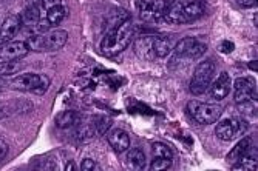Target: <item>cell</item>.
<instances>
[{
    "label": "cell",
    "instance_id": "cell-1",
    "mask_svg": "<svg viewBox=\"0 0 258 171\" xmlns=\"http://www.w3.org/2000/svg\"><path fill=\"white\" fill-rule=\"evenodd\" d=\"M135 36V25L133 22L127 17L121 20L118 25H114L102 39L101 42V53L107 57L116 56L122 53L130 45Z\"/></svg>",
    "mask_w": 258,
    "mask_h": 171
},
{
    "label": "cell",
    "instance_id": "cell-2",
    "mask_svg": "<svg viewBox=\"0 0 258 171\" xmlns=\"http://www.w3.org/2000/svg\"><path fill=\"white\" fill-rule=\"evenodd\" d=\"M172 51V43L166 37L143 36L135 42V54L143 60H153L169 56Z\"/></svg>",
    "mask_w": 258,
    "mask_h": 171
},
{
    "label": "cell",
    "instance_id": "cell-3",
    "mask_svg": "<svg viewBox=\"0 0 258 171\" xmlns=\"http://www.w3.org/2000/svg\"><path fill=\"white\" fill-rule=\"evenodd\" d=\"M206 11L204 2L201 0H192V2H170L164 20L172 25H182V23H190L200 19Z\"/></svg>",
    "mask_w": 258,
    "mask_h": 171
},
{
    "label": "cell",
    "instance_id": "cell-4",
    "mask_svg": "<svg viewBox=\"0 0 258 171\" xmlns=\"http://www.w3.org/2000/svg\"><path fill=\"white\" fill-rule=\"evenodd\" d=\"M68 33L63 30H56L43 34H31L28 37V48L33 51H57L67 43Z\"/></svg>",
    "mask_w": 258,
    "mask_h": 171
},
{
    "label": "cell",
    "instance_id": "cell-5",
    "mask_svg": "<svg viewBox=\"0 0 258 171\" xmlns=\"http://www.w3.org/2000/svg\"><path fill=\"white\" fill-rule=\"evenodd\" d=\"M50 77L45 74H36V72H30V74H22L17 76L10 82V87L19 91H28L37 96H42L48 91L50 88Z\"/></svg>",
    "mask_w": 258,
    "mask_h": 171
},
{
    "label": "cell",
    "instance_id": "cell-6",
    "mask_svg": "<svg viewBox=\"0 0 258 171\" xmlns=\"http://www.w3.org/2000/svg\"><path fill=\"white\" fill-rule=\"evenodd\" d=\"M214 74H215L214 60L207 59V60L201 62L194 71V76H192V80H190V93L194 96L204 94L209 90L210 83H212Z\"/></svg>",
    "mask_w": 258,
    "mask_h": 171
},
{
    "label": "cell",
    "instance_id": "cell-7",
    "mask_svg": "<svg viewBox=\"0 0 258 171\" xmlns=\"http://www.w3.org/2000/svg\"><path fill=\"white\" fill-rule=\"evenodd\" d=\"M207 50V45L197 37H184L179 40L173 50L172 62L178 60H194L201 57Z\"/></svg>",
    "mask_w": 258,
    "mask_h": 171
},
{
    "label": "cell",
    "instance_id": "cell-8",
    "mask_svg": "<svg viewBox=\"0 0 258 171\" xmlns=\"http://www.w3.org/2000/svg\"><path fill=\"white\" fill-rule=\"evenodd\" d=\"M187 113H189L198 122V124L210 125V124L218 122V119L223 114V110L220 105L192 101V102H189V105H187Z\"/></svg>",
    "mask_w": 258,
    "mask_h": 171
},
{
    "label": "cell",
    "instance_id": "cell-9",
    "mask_svg": "<svg viewBox=\"0 0 258 171\" xmlns=\"http://www.w3.org/2000/svg\"><path fill=\"white\" fill-rule=\"evenodd\" d=\"M247 130V122L241 117H227L221 122H218L215 127V134L223 142L235 140L240 136H243Z\"/></svg>",
    "mask_w": 258,
    "mask_h": 171
},
{
    "label": "cell",
    "instance_id": "cell-10",
    "mask_svg": "<svg viewBox=\"0 0 258 171\" xmlns=\"http://www.w3.org/2000/svg\"><path fill=\"white\" fill-rule=\"evenodd\" d=\"M169 0H143L139 2V13L141 17L149 22H159L164 20L166 11L169 8Z\"/></svg>",
    "mask_w": 258,
    "mask_h": 171
},
{
    "label": "cell",
    "instance_id": "cell-11",
    "mask_svg": "<svg viewBox=\"0 0 258 171\" xmlns=\"http://www.w3.org/2000/svg\"><path fill=\"white\" fill-rule=\"evenodd\" d=\"M30 53L27 42L10 40L0 45V62L4 60H20Z\"/></svg>",
    "mask_w": 258,
    "mask_h": 171
},
{
    "label": "cell",
    "instance_id": "cell-12",
    "mask_svg": "<svg viewBox=\"0 0 258 171\" xmlns=\"http://www.w3.org/2000/svg\"><path fill=\"white\" fill-rule=\"evenodd\" d=\"M233 90H235V101L238 104L250 102L256 97V88L255 82L249 77H240L233 83Z\"/></svg>",
    "mask_w": 258,
    "mask_h": 171
},
{
    "label": "cell",
    "instance_id": "cell-13",
    "mask_svg": "<svg viewBox=\"0 0 258 171\" xmlns=\"http://www.w3.org/2000/svg\"><path fill=\"white\" fill-rule=\"evenodd\" d=\"M107 140L111 148L118 154L125 153L130 148V137L127 131L121 128H111L110 131H107Z\"/></svg>",
    "mask_w": 258,
    "mask_h": 171
},
{
    "label": "cell",
    "instance_id": "cell-14",
    "mask_svg": "<svg viewBox=\"0 0 258 171\" xmlns=\"http://www.w3.org/2000/svg\"><path fill=\"white\" fill-rule=\"evenodd\" d=\"M22 28V22H20V16L19 14H13L8 16L2 25V30H0V45L7 43L10 40H13L16 37V34L20 31Z\"/></svg>",
    "mask_w": 258,
    "mask_h": 171
},
{
    "label": "cell",
    "instance_id": "cell-15",
    "mask_svg": "<svg viewBox=\"0 0 258 171\" xmlns=\"http://www.w3.org/2000/svg\"><path fill=\"white\" fill-rule=\"evenodd\" d=\"M210 97H214L217 101L226 99V96L230 91V77L227 72H220L218 77L214 83H210Z\"/></svg>",
    "mask_w": 258,
    "mask_h": 171
},
{
    "label": "cell",
    "instance_id": "cell-16",
    "mask_svg": "<svg viewBox=\"0 0 258 171\" xmlns=\"http://www.w3.org/2000/svg\"><path fill=\"white\" fill-rule=\"evenodd\" d=\"M42 13V5L39 4V0H34V2L23 10V13L20 14V22H22V25L23 27H27L30 31L36 27V23L42 19L40 16Z\"/></svg>",
    "mask_w": 258,
    "mask_h": 171
},
{
    "label": "cell",
    "instance_id": "cell-17",
    "mask_svg": "<svg viewBox=\"0 0 258 171\" xmlns=\"http://www.w3.org/2000/svg\"><path fill=\"white\" fill-rule=\"evenodd\" d=\"M250 146H252V139L250 137H243L241 140H238V143L229 151L227 162H230V163L238 162L241 157H244L250 151Z\"/></svg>",
    "mask_w": 258,
    "mask_h": 171
},
{
    "label": "cell",
    "instance_id": "cell-18",
    "mask_svg": "<svg viewBox=\"0 0 258 171\" xmlns=\"http://www.w3.org/2000/svg\"><path fill=\"white\" fill-rule=\"evenodd\" d=\"M146 154L141 148H132V150H127V159H125V165L130 168V169H144L146 168Z\"/></svg>",
    "mask_w": 258,
    "mask_h": 171
},
{
    "label": "cell",
    "instance_id": "cell-19",
    "mask_svg": "<svg viewBox=\"0 0 258 171\" xmlns=\"http://www.w3.org/2000/svg\"><path fill=\"white\" fill-rule=\"evenodd\" d=\"M81 124V116L76 111H62L56 116V125L60 130L73 128Z\"/></svg>",
    "mask_w": 258,
    "mask_h": 171
},
{
    "label": "cell",
    "instance_id": "cell-20",
    "mask_svg": "<svg viewBox=\"0 0 258 171\" xmlns=\"http://www.w3.org/2000/svg\"><path fill=\"white\" fill-rule=\"evenodd\" d=\"M22 69H23V63H20L19 60H4L0 62V77L14 76Z\"/></svg>",
    "mask_w": 258,
    "mask_h": 171
},
{
    "label": "cell",
    "instance_id": "cell-21",
    "mask_svg": "<svg viewBox=\"0 0 258 171\" xmlns=\"http://www.w3.org/2000/svg\"><path fill=\"white\" fill-rule=\"evenodd\" d=\"M65 17H67V8L63 5H57V7L46 10V16H45L46 22H48L51 27L60 23Z\"/></svg>",
    "mask_w": 258,
    "mask_h": 171
},
{
    "label": "cell",
    "instance_id": "cell-22",
    "mask_svg": "<svg viewBox=\"0 0 258 171\" xmlns=\"http://www.w3.org/2000/svg\"><path fill=\"white\" fill-rule=\"evenodd\" d=\"M232 169H240V171H255L256 169V154H255V151L250 154V151L244 156V157H241L238 162H235L232 165Z\"/></svg>",
    "mask_w": 258,
    "mask_h": 171
},
{
    "label": "cell",
    "instance_id": "cell-23",
    "mask_svg": "<svg viewBox=\"0 0 258 171\" xmlns=\"http://www.w3.org/2000/svg\"><path fill=\"white\" fill-rule=\"evenodd\" d=\"M152 151H153V156L155 157H164V159H173V151L169 148L166 143H161V142H156L153 143L152 146Z\"/></svg>",
    "mask_w": 258,
    "mask_h": 171
},
{
    "label": "cell",
    "instance_id": "cell-24",
    "mask_svg": "<svg viewBox=\"0 0 258 171\" xmlns=\"http://www.w3.org/2000/svg\"><path fill=\"white\" fill-rule=\"evenodd\" d=\"M81 125V124H79ZM95 125H81L79 127V130H78V139L79 140H82V142H85V140H90L93 136H95Z\"/></svg>",
    "mask_w": 258,
    "mask_h": 171
},
{
    "label": "cell",
    "instance_id": "cell-25",
    "mask_svg": "<svg viewBox=\"0 0 258 171\" xmlns=\"http://www.w3.org/2000/svg\"><path fill=\"white\" fill-rule=\"evenodd\" d=\"M172 166V159H164V157H155V160L150 165V169L161 171V169H169Z\"/></svg>",
    "mask_w": 258,
    "mask_h": 171
},
{
    "label": "cell",
    "instance_id": "cell-26",
    "mask_svg": "<svg viewBox=\"0 0 258 171\" xmlns=\"http://www.w3.org/2000/svg\"><path fill=\"white\" fill-rule=\"evenodd\" d=\"M110 119L108 117H99L98 119V124H93V125H95V130L98 131V133H101V134H105L107 133V130L110 128Z\"/></svg>",
    "mask_w": 258,
    "mask_h": 171
},
{
    "label": "cell",
    "instance_id": "cell-27",
    "mask_svg": "<svg viewBox=\"0 0 258 171\" xmlns=\"http://www.w3.org/2000/svg\"><path fill=\"white\" fill-rule=\"evenodd\" d=\"M81 169L82 171H99L101 166L93 160V159H84L82 160V165H81Z\"/></svg>",
    "mask_w": 258,
    "mask_h": 171
},
{
    "label": "cell",
    "instance_id": "cell-28",
    "mask_svg": "<svg viewBox=\"0 0 258 171\" xmlns=\"http://www.w3.org/2000/svg\"><path fill=\"white\" fill-rule=\"evenodd\" d=\"M39 4L42 5V10H50L53 7H57V5H62V0H39Z\"/></svg>",
    "mask_w": 258,
    "mask_h": 171
},
{
    "label": "cell",
    "instance_id": "cell-29",
    "mask_svg": "<svg viewBox=\"0 0 258 171\" xmlns=\"http://www.w3.org/2000/svg\"><path fill=\"white\" fill-rule=\"evenodd\" d=\"M233 48H235V46H233V43L232 42H229V40H226V42H223L221 45H220V51L221 53H232L233 51Z\"/></svg>",
    "mask_w": 258,
    "mask_h": 171
},
{
    "label": "cell",
    "instance_id": "cell-30",
    "mask_svg": "<svg viewBox=\"0 0 258 171\" xmlns=\"http://www.w3.org/2000/svg\"><path fill=\"white\" fill-rule=\"evenodd\" d=\"M237 4L241 8H253L256 5V0H237Z\"/></svg>",
    "mask_w": 258,
    "mask_h": 171
},
{
    "label": "cell",
    "instance_id": "cell-31",
    "mask_svg": "<svg viewBox=\"0 0 258 171\" xmlns=\"http://www.w3.org/2000/svg\"><path fill=\"white\" fill-rule=\"evenodd\" d=\"M8 153V143L0 139V160H4Z\"/></svg>",
    "mask_w": 258,
    "mask_h": 171
},
{
    "label": "cell",
    "instance_id": "cell-32",
    "mask_svg": "<svg viewBox=\"0 0 258 171\" xmlns=\"http://www.w3.org/2000/svg\"><path fill=\"white\" fill-rule=\"evenodd\" d=\"M65 169H67V171H75V169H76V166H75V163H73V162H68V163L65 165Z\"/></svg>",
    "mask_w": 258,
    "mask_h": 171
},
{
    "label": "cell",
    "instance_id": "cell-33",
    "mask_svg": "<svg viewBox=\"0 0 258 171\" xmlns=\"http://www.w3.org/2000/svg\"><path fill=\"white\" fill-rule=\"evenodd\" d=\"M5 116H7V113H5L4 107H2V105H0V119H2V117H5Z\"/></svg>",
    "mask_w": 258,
    "mask_h": 171
},
{
    "label": "cell",
    "instance_id": "cell-34",
    "mask_svg": "<svg viewBox=\"0 0 258 171\" xmlns=\"http://www.w3.org/2000/svg\"><path fill=\"white\" fill-rule=\"evenodd\" d=\"M4 87H5V83H4L2 77H0V91H2V90H4Z\"/></svg>",
    "mask_w": 258,
    "mask_h": 171
}]
</instances>
